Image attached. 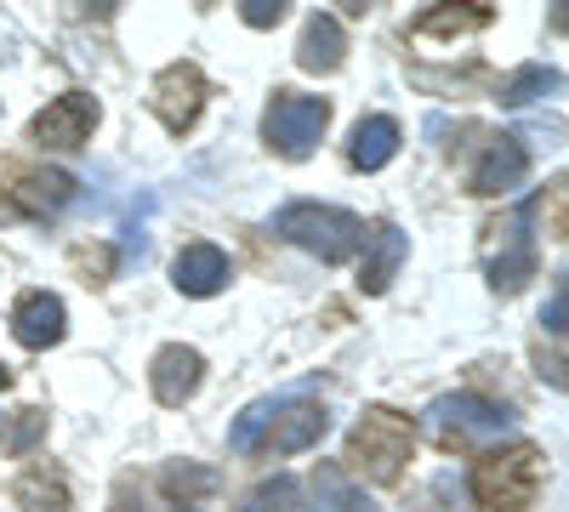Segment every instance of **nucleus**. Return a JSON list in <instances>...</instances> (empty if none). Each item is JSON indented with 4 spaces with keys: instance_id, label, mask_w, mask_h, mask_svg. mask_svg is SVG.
Returning <instances> with one entry per match:
<instances>
[{
    "instance_id": "obj_1",
    "label": "nucleus",
    "mask_w": 569,
    "mask_h": 512,
    "mask_svg": "<svg viewBox=\"0 0 569 512\" xmlns=\"http://www.w3.org/2000/svg\"><path fill=\"white\" fill-rule=\"evenodd\" d=\"M325 428H330V415L319 404H308V399H257L240 422L228 428V444L240 455H251V450L297 455V450H313L325 439Z\"/></svg>"
},
{
    "instance_id": "obj_2",
    "label": "nucleus",
    "mask_w": 569,
    "mask_h": 512,
    "mask_svg": "<svg viewBox=\"0 0 569 512\" xmlns=\"http://www.w3.org/2000/svg\"><path fill=\"white\" fill-rule=\"evenodd\" d=\"M273 234H279L284 245L319 257V262H348V257L359 251V240H365V222H359L353 211H342V205L297 200V205H284V211L273 217Z\"/></svg>"
},
{
    "instance_id": "obj_3",
    "label": "nucleus",
    "mask_w": 569,
    "mask_h": 512,
    "mask_svg": "<svg viewBox=\"0 0 569 512\" xmlns=\"http://www.w3.org/2000/svg\"><path fill=\"white\" fill-rule=\"evenodd\" d=\"M541 473H547V455L536 444H507L472 468V495L496 512H525L541 490Z\"/></svg>"
},
{
    "instance_id": "obj_4",
    "label": "nucleus",
    "mask_w": 569,
    "mask_h": 512,
    "mask_svg": "<svg viewBox=\"0 0 569 512\" xmlns=\"http://www.w3.org/2000/svg\"><path fill=\"white\" fill-rule=\"evenodd\" d=\"M427 428H433V439L450 444V450H485L496 439H512V410L490 404L479 393H450V399L427 404Z\"/></svg>"
},
{
    "instance_id": "obj_5",
    "label": "nucleus",
    "mask_w": 569,
    "mask_h": 512,
    "mask_svg": "<svg viewBox=\"0 0 569 512\" xmlns=\"http://www.w3.org/2000/svg\"><path fill=\"white\" fill-rule=\"evenodd\" d=\"M410 444H416V433H410L405 415H393V410H365L359 428H353V439H348V461H353L370 484H393V479L405 473V461H410Z\"/></svg>"
},
{
    "instance_id": "obj_6",
    "label": "nucleus",
    "mask_w": 569,
    "mask_h": 512,
    "mask_svg": "<svg viewBox=\"0 0 569 512\" xmlns=\"http://www.w3.org/2000/svg\"><path fill=\"white\" fill-rule=\"evenodd\" d=\"M330 126V103L325 98H302V91H273V103L262 114V143L284 160H308L313 143Z\"/></svg>"
},
{
    "instance_id": "obj_7",
    "label": "nucleus",
    "mask_w": 569,
    "mask_h": 512,
    "mask_svg": "<svg viewBox=\"0 0 569 512\" xmlns=\"http://www.w3.org/2000/svg\"><path fill=\"white\" fill-rule=\"evenodd\" d=\"M149 103L166 120V131H188L200 120V109H206V74H200V63H166L154 74Z\"/></svg>"
},
{
    "instance_id": "obj_8",
    "label": "nucleus",
    "mask_w": 569,
    "mask_h": 512,
    "mask_svg": "<svg viewBox=\"0 0 569 512\" xmlns=\"http://www.w3.org/2000/svg\"><path fill=\"white\" fill-rule=\"evenodd\" d=\"M530 217H536V205H518L496 234H501V251H496V262H490V285L501 291V297H512L525 279L536 273V234H530Z\"/></svg>"
},
{
    "instance_id": "obj_9",
    "label": "nucleus",
    "mask_w": 569,
    "mask_h": 512,
    "mask_svg": "<svg viewBox=\"0 0 569 512\" xmlns=\"http://www.w3.org/2000/svg\"><path fill=\"white\" fill-rule=\"evenodd\" d=\"M91 126H98V98H86V91H63L58 103H46L34 114V143L40 149H80Z\"/></svg>"
},
{
    "instance_id": "obj_10",
    "label": "nucleus",
    "mask_w": 569,
    "mask_h": 512,
    "mask_svg": "<svg viewBox=\"0 0 569 512\" xmlns=\"http://www.w3.org/2000/svg\"><path fill=\"white\" fill-rule=\"evenodd\" d=\"M359 245H365V262H359V291L382 297V291L393 285L399 262L410 257V240H405V228H399V222H370Z\"/></svg>"
},
{
    "instance_id": "obj_11",
    "label": "nucleus",
    "mask_w": 569,
    "mask_h": 512,
    "mask_svg": "<svg viewBox=\"0 0 569 512\" xmlns=\"http://www.w3.org/2000/svg\"><path fill=\"white\" fill-rule=\"evenodd\" d=\"M149 382H154V399H160V404H188V399L200 393V382H206L200 348H188V342L160 348L154 364H149Z\"/></svg>"
},
{
    "instance_id": "obj_12",
    "label": "nucleus",
    "mask_w": 569,
    "mask_h": 512,
    "mask_svg": "<svg viewBox=\"0 0 569 512\" xmlns=\"http://www.w3.org/2000/svg\"><path fill=\"white\" fill-rule=\"evenodd\" d=\"M530 177V154H525V143L518 137H496V143L485 149V160L472 165V194H485V200H496V194H512L518 182Z\"/></svg>"
},
{
    "instance_id": "obj_13",
    "label": "nucleus",
    "mask_w": 569,
    "mask_h": 512,
    "mask_svg": "<svg viewBox=\"0 0 569 512\" xmlns=\"http://www.w3.org/2000/svg\"><path fill=\"white\" fill-rule=\"evenodd\" d=\"M63 302L52 297V291H23L18 297V308H12V337L23 342V348H58L63 342Z\"/></svg>"
},
{
    "instance_id": "obj_14",
    "label": "nucleus",
    "mask_w": 569,
    "mask_h": 512,
    "mask_svg": "<svg viewBox=\"0 0 569 512\" xmlns=\"http://www.w3.org/2000/svg\"><path fill=\"white\" fill-rule=\"evenodd\" d=\"M228 279H233V268H228V257L217 245H182L177 262H171V285L182 297H217Z\"/></svg>"
},
{
    "instance_id": "obj_15",
    "label": "nucleus",
    "mask_w": 569,
    "mask_h": 512,
    "mask_svg": "<svg viewBox=\"0 0 569 512\" xmlns=\"http://www.w3.org/2000/svg\"><path fill=\"white\" fill-rule=\"evenodd\" d=\"M342 52H348L342 23L325 18V12H313L308 29H302V40H297V63H302L308 74H337V69H342Z\"/></svg>"
},
{
    "instance_id": "obj_16",
    "label": "nucleus",
    "mask_w": 569,
    "mask_h": 512,
    "mask_svg": "<svg viewBox=\"0 0 569 512\" xmlns=\"http://www.w3.org/2000/svg\"><path fill=\"white\" fill-rule=\"evenodd\" d=\"M393 154H399V120H393V114H370V120L353 126L348 160H353L359 171H382Z\"/></svg>"
},
{
    "instance_id": "obj_17",
    "label": "nucleus",
    "mask_w": 569,
    "mask_h": 512,
    "mask_svg": "<svg viewBox=\"0 0 569 512\" xmlns=\"http://www.w3.org/2000/svg\"><path fill=\"white\" fill-rule=\"evenodd\" d=\"M490 7H433V12H421L416 23H410V34L416 40H461V34H479V29H490Z\"/></svg>"
},
{
    "instance_id": "obj_18",
    "label": "nucleus",
    "mask_w": 569,
    "mask_h": 512,
    "mask_svg": "<svg viewBox=\"0 0 569 512\" xmlns=\"http://www.w3.org/2000/svg\"><path fill=\"white\" fill-rule=\"evenodd\" d=\"M308 495H313L308 512H376L370 495L353 490V479H348L342 468H319V473L308 479Z\"/></svg>"
},
{
    "instance_id": "obj_19",
    "label": "nucleus",
    "mask_w": 569,
    "mask_h": 512,
    "mask_svg": "<svg viewBox=\"0 0 569 512\" xmlns=\"http://www.w3.org/2000/svg\"><path fill=\"white\" fill-rule=\"evenodd\" d=\"M69 200H74V177H69V171H29V177L18 182V205H23V211L52 217V211H63Z\"/></svg>"
},
{
    "instance_id": "obj_20",
    "label": "nucleus",
    "mask_w": 569,
    "mask_h": 512,
    "mask_svg": "<svg viewBox=\"0 0 569 512\" xmlns=\"http://www.w3.org/2000/svg\"><path fill=\"white\" fill-rule=\"evenodd\" d=\"M160 490L171 495L177 512H200V501L217 490V473L211 468H194V461H182V468H166L160 473Z\"/></svg>"
},
{
    "instance_id": "obj_21",
    "label": "nucleus",
    "mask_w": 569,
    "mask_h": 512,
    "mask_svg": "<svg viewBox=\"0 0 569 512\" xmlns=\"http://www.w3.org/2000/svg\"><path fill=\"white\" fill-rule=\"evenodd\" d=\"M558 86H563V74H558V69L530 63V69H518V74L501 86V103H507V109H530V103H541L547 91H558Z\"/></svg>"
},
{
    "instance_id": "obj_22",
    "label": "nucleus",
    "mask_w": 569,
    "mask_h": 512,
    "mask_svg": "<svg viewBox=\"0 0 569 512\" xmlns=\"http://www.w3.org/2000/svg\"><path fill=\"white\" fill-rule=\"evenodd\" d=\"M12 495H18L23 512H69V490H63V479H58V473H40V468L23 473Z\"/></svg>"
},
{
    "instance_id": "obj_23",
    "label": "nucleus",
    "mask_w": 569,
    "mask_h": 512,
    "mask_svg": "<svg viewBox=\"0 0 569 512\" xmlns=\"http://www.w3.org/2000/svg\"><path fill=\"white\" fill-rule=\"evenodd\" d=\"M291 495H297V484H291V479H273V484L251 490L246 512H284V501H291Z\"/></svg>"
},
{
    "instance_id": "obj_24",
    "label": "nucleus",
    "mask_w": 569,
    "mask_h": 512,
    "mask_svg": "<svg viewBox=\"0 0 569 512\" xmlns=\"http://www.w3.org/2000/svg\"><path fill=\"white\" fill-rule=\"evenodd\" d=\"M40 433H46V410H23V422L12 428V439H7V450H12V455H23V450H29V444H34Z\"/></svg>"
},
{
    "instance_id": "obj_25",
    "label": "nucleus",
    "mask_w": 569,
    "mask_h": 512,
    "mask_svg": "<svg viewBox=\"0 0 569 512\" xmlns=\"http://www.w3.org/2000/svg\"><path fill=\"white\" fill-rule=\"evenodd\" d=\"M240 18H246L251 29H273V23L284 18V0H246V7H240Z\"/></svg>"
},
{
    "instance_id": "obj_26",
    "label": "nucleus",
    "mask_w": 569,
    "mask_h": 512,
    "mask_svg": "<svg viewBox=\"0 0 569 512\" xmlns=\"http://www.w3.org/2000/svg\"><path fill=\"white\" fill-rule=\"evenodd\" d=\"M541 324H547L552 337H563V279H558V285H552V308L541 313Z\"/></svg>"
},
{
    "instance_id": "obj_27",
    "label": "nucleus",
    "mask_w": 569,
    "mask_h": 512,
    "mask_svg": "<svg viewBox=\"0 0 569 512\" xmlns=\"http://www.w3.org/2000/svg\"><path fill=\"white\" fill-rule=\"evenodd\" d=\"M7 382H12V370H7V364H0V388H7Z\"/></svg>"
},
{
    "instance_id": "obj_28",
    "label": "nucleus",
    "mask_w": 569,
    "mask_h": 512,
    "mask_svg": "<svg viewBox=\"0 0 569 512\" xmlns=\"http://www.w3.org/2000/svg\"><path fill=\"white\" fill-rule=\"evenodd\" d=\"M114 512H137V506H131V501H126V495H120V506H114Z\"/></svg>"
}]
</instances>
